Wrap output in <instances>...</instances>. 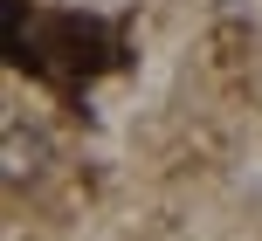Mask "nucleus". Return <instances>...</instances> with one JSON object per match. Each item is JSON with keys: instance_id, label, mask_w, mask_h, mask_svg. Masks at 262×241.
<instances>
[{"instance_id": "obj_1", "label": "nucleus", "mask_w": 262, "mask_h": 241, "mask_svg": "<svg viewBox=\"0 0 262 241\" xmlns=\"http://www.w3.org/2000/svg\"><path fill=\"white\" fill-rule=\"evenodd\" d=\"M49 49H62V62H69V69H97V62H104V28L83 21V14H55L49 35L28 49V69H49V62H41Z\"/></svg>"}]
</instances>
